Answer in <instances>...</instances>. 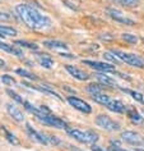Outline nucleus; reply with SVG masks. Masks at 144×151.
<instances>
[{
    "instance_id": "1",
    "label": "nucleus",
    "mask_w": 144,
    "mask_h": 151,
    "mask_svg": "<svg viewBox=\"0 0 144 151\" xmlns=\"http://www.w3.org/2000/svg\"><path fill=\"white\" fill-rule=\"evenodd\" d=\"M16 14L23 23L31 29H46L52 26V21L46 14L29 4H18L16 6Z\"/></svg>"
},
{
    "instance_id": "2",
    "label": "nucleus",
    "mask_w": 144,
    "mask_h": 151,
    "mask_svg": "<svg viewBox=\"0 0 144 151\" xmlns=\"http://www.w3.org/2000/svg\"><path fill=\"white\" fill-rule=\"evenodd\" d=\"M66 133L74 139H77L82 143H86V145H94L98 141V134L93 131H81L74 129V128H68Z\"/></svg>"
},
{
    "instance_id": "3",
    "label": "nucleus",
    "mask_w": 144,
    "mask_h": 151,
    "mask_svg": "<svg viewBox=\"0 0 144 151\" xmlns=\"http://www.w3.org/2000/svg\"><path fill=\"white\" fill-rule=\"evenodd\" d=\"M112 52L120 59L121 63H125L128 65L135 68H144V59H142L139 55L131 54V52H125L121 50H112Z\"/></svg>"
},
{
    "instance_id": "4",
    "label": "nucleus",
    "mask_w": 144,
    "mask_h": 151,
    "mask_svg": "<svg viewBox=\"0 0 144 151\" xmlns=\"http://www.w3.org/2000/svg\"><path fill=\"white\" fill-rule=\"evenodd\" d=\"M38 120H40V122H42L43 124H46V126L58 128V129H68L66 122H64L63 119H60L59 116L54 115L52 113H48V114H43Z\"/></svg>"
},
{
    "instance_id": "5",
    "label": "nucleus",
    "mask_w": 144,
    "mask_h": 151,
    "mask_svg": "<svg viewBox=\"0 0 144 151\" xmlns=\"http://www.w3.org/2000/svg\"><path fill=\"white\" fill-rule=\"evenodd\" d=\"M96 124L98 127H101L102 129L108 131V132H116L120 129V124L115 122L113 119H111L108 115H98L96 118Z\"/></svg>"
},
{
    "instance_id": "6",
    "label": "nucleus",
    "mask_w": 144,
    "mask_h": 151,
    "mask_svg": "<svg viewBox=\"0 0 144 151\" xmlns=\"http://www.w3.org/2000/svg\"><path fill=\"white\" fill-rule=\"evenodd\" d=\"M121 139L133 146H144V137L138 132L125 131L121 133Z\"/></svg>"
},
{
    "instance_id": "7",
    "label": "nucleus",
    "mask_w": 144,
    "mask_h": 151,
    "mask_svg": "<svg viewBox=\"0 0 144 151\" xmlns=\"http://www.w3.org/2000/svg\"><path fill=\"white\" fill-rule=\"evenodd\" d=\"M107 16L110 18H112L115 22L117 23H121V24H125V26H134L135 22L130 19L129 17H126L123 12H120V10L117 9H113V8H108L107 9Z\"/></svg>"
},
{
    "instance_id": "8",
    "label": "nucleus",
    "mask_w": 144,
    "mask_h": 151,
    "mask_svg": "<svg viewBox=\"0 0 144 151\" xmlns=\"http://www.w3.org/2000/svg\"><path fill=\"white\" fill-rule=\"evenodd\" d=\"M66 100H68V103H69L71 106H73L74 109H77V110H79L81 113L89 114V113L92 111V106H91L88 103H86L84 100L78 99V97H74V96H69Z\"/></svg>"
},
{
    "instance_id": "9",
    "label": "nucleus",
    "mask_w": 144,
    "mask_h": 151,
    "mask_svg": "<svg viewBox=\"0 0 144 151\" xmlns=\"http://www.w3.org/2000/svg\"><path fill=\"white\" fill-rule=\"evenodd\" d=\"M83 64L88 65L91 68L96 70H100V72H111V73H115L116 69H115V65H111L108 63H102V62H96V60H83Z\"/></svg>"
},
{
    "instance_id": "10",
    "label": "nucleus",
    "mask_w": 144,
    "mask_h": 151,
    "mask_svg": "<svg viewBox=\"0 0 144 151\" xmlns=\"http://www.w3.org/2000/svg\"><path fill=\"white\" fill-rule=\"evenodd\" d=\"M27 133H28L29 137L33 139V141L38 142V143H41V145H48L46 134L41 133V132H38V131H36L29 123H27Z\"/></svg>"
},
{
    "instance_id": "11",
    "label": "nucleus",
    "mask_w": 144,
    "mask_h": 151,
    "mask_svg": "<svg viewBox=\"0 0 144 151\" xmlns=\"http://www.w3.org/2000/svg\"><path fill=\"white\" fill-rule=\"evenodd\" d=\"M65 69H66L68 73L71 76V77H74L75 80H78V81H87V80H89L88 73H86L84 70L79 69L78 67H74V65H65Z\"/></svg>"
},
{
    "instance_id": "12",
    "label": "nucleus",
    "mask_w": 144,
    "mask_h": 151,
    "mask_svg": "<svg viewBox=\"0 0 144 151\" xmlns=\"http://www.w3.org/2000/svg\"><path fill=\"white\" fill-rule=\"evenodd\" d=\"M6 111H8V114L12 116V118L16 120V122H24V115H23V113L21 111V109L17 106L16 104H13V103H9V104H6Z\"/></svg>"
},
{
    "instance_id": "13",
    "label": "nucleus",
    "mask_w": 144,
    "mask_h": 151,
    "mask_svg": "<svg viewBox=\"0 0 144 151\" xmlns=\"http://www.w3.org/2000/svg\"><path fill=\"white\" fill-rule=\"evenodd\" d=\"M105 106L110 111H113V113H124V111H126L125 105L121 103L120 100H115V99H112V97L107 101V104H106Z\"/></svg>"
},
{
    "instance_id": "14",
    "label": "nucleus",
    "mask_w": 144,
    "mask_h": 151,
    "mask_svg": "<svg viewBox=\"0 0 144 151\" xmlns=\"http://www.w3.org/2000/svg\"><path fill=\"white\" fill-rule=\"evenodd\" d=\"M43 46H46L47 49H51V50H68L69 49V46L65 42H61V41H58V40H45Z\"/></svg>"
},
{
    "instance_id": "15",
    "label": "nucleus",
    "mask_w": 144,
    "mask_h": 151,
    "mask_svg": "<svg viewBox=\"0 0 144 151\" xmlns=\"http://www.w3.org/2000/svg\"><path fill=\"white\" fill-rule=\"evenodd\" d=\"M36 59L41 67L46 68V69H50V68L54 67V59L51 56H48L47 54H37Z\"/></svg>"
},
{
    "instance_id": "16",
    "label": "nucleus",
    "mask_w": 144,
    "mask_h": 151,
    "mask_svg": "<svg viewBox=\"0 0 144 151\" xmlns=\"http://www.w3.org/2000/svg\"><path fill=\"white\" fill-rule=\"evenodd\" d=\"M0 49L6 51V52H9V54L16 55V56H22L23 55V52H22L19 49H17L16 46H13V45H10V44H6V42H4V41H1V40H0Z\"/></svg>"
},
{
    "instance_id": "17",
    "label": "nucleus",
    "mask_w": 144,
    "mask_h": 151,
    "mask_svg": "<svg viewBox=\"0 0 144 151\" xmlns=\"http://www.w3.org/2000/svg\"><path fill=\"white\" fill-rule=\"evenodd\" d=\"M126 111H128V116L130 118V120H131L133 123H135V124H140V123H143L144 118L139 114L138 110H136L135 108H129V109H126Z\"/></svg>"
},
{
    "instance_id": "18",
    "label": "nucleus",
    "mask_w": 144,
    "mask_h": 151,
    "mask_svg": "<svg viewBox=\"0 0 144 151\" xmlns=\"http://www.w3.org/2000/svg\"><path fill=\"white\" fill-rule=\"evenodd\" d=\"M35 90H37V91H41V92H43V93H46V95H50V96H54L56 97V99H59V100H63V97L59 95L56 91H54L50 86L48 85H42V86H36V87H33Z\"/></svg>"
},
{
    "instance_id": "19",
    "label": "nucleus",
    "mask_w": 144,
    "mask_h": 151,
    "mask_svg": "<svg viewBox=\"0 0 144 151\" xmlns=\"http://www.w3.org/2000/svg\"><path fill=\"white\" fill-rule=\"evenodd\" d=\"M18 33V31L13 27H9V26H1L0 24V37H12V36H16Z\"/></svg>"
},
{
    "instance_id": "20",
    "label": "nucleus",
    "mask_w": 144,
    "mask_h": 151,
    "mask_svg": "<svg viewBox=\"0 0 144 151\" xmlns=\"http://www.w3.org/2000/svg\"><path fill=\"white\" fill-rule=\"evenodd\" d=\"M97 77V80L100 81V82H102L105 86H110V87H116V82L112 80L110 76H107V74H102V73H100V74H97L96 76Z\"/></svg>"
},
{
    "instance_id": "21",
    "label": "nucleus",
    "mask_w": 144,
    "mask_h": 151,
    "mask_svg": "<svg viewBox=\"0 0 144 151\" xmlns=\"http://www.w3.org/2000/svg\"><path fill=\"white\" fill-rule=\"evenodd\" d=\"M115 4H119L121 6H128V8H133V6H138L140 0H112Z\"/></svg>"
},
{
    "instance_id": "22",
    "label": "nucleus",
    "mask_w": 144,
    "mask_h": 151,
    "mask_svg": "<svg viewBox=\"0 0 144 151\" xmlns=\"http://www.w3.org/2000/svg\"><path fill=\"white\" fill-rule=\"evenodd\" d=\"M14 45H17V46H21V47H27L29 50H37L38 49V45L33 44V42H28V41H24V40H17Z\"/></svg>"
},
{
    "instance_id": "23",
    "label": "nucleus",
    "mask_w": 144,
    "mask_h": 151,
    "mask_svg": "<svg viewBox=\"0 0 144 151\" xmlns=\"http://www.w3.org/2000/svg\"><path fill=\"white\" fill-rule=\"evenodd\" d=\"M16 73L19 74V76H22V77H24V78H28L29 81H36V80H38V77H36L35 74L29 73V72L26 70V69H21V68L16 69Z\"/></svg>"
},
{
    "instance_id": "24",
    "label": "nucleus",
    "mask_w": 144,
    "mask_h": 151,
    "mask_svg": "<svg viewBox=\"0 0 144 151\" xmlns=\"http://www.w3.org/2000/svg\"><path fill=\"white\" fill-rule=\"evenodd\" d=\"M87 91H88L91 95H96V93H102L103 87L97 83H91V85H88V87H87Z\"/></svg>"
},
{
    "instance_id": "25",
    "label": "nucleus",
    "mask_w": 144,
    "mask_h": 151,
    "mask_svg": "<svg viewBox=\"0 0 144 151\" xmlns=\"http://www.w3.org/2000/svg\"><path fill=\"white\" fill-rule=\"evenodd\" d=\"M3 132H4V134H5L6 139H8L10 143H13V145H19V141H18L17 137L12 133V132H9V131L6 129V128H4V127H3Z\"/></svg>"
},
{
    "instance_id": "26",
    "label": "nucleus",
    "mask_w": 144,
    "mask_h": 151,
    "mask_svg": "<svg viewBox=\"0 0 144 151\" xmlns=\"http://www.w3.org/2000/svg\"><path fill=\"white\" fill-rule=\"evenodd\" d=\"M123 91L129 93V95H131L133 99H135L136 101H139V103H144V96L142 95V93H139L136 91H131V90H125V88H123Z\"/></svg>"
},
{
    "instance_id": "27",
    "label": "nucleus",
    "mask_w": 144,
    "mask_h": 151,
    "mask_svg": "<svg viewBox=\"0 0 144 151\" xmlns=\"http://www.w3.org/2000/svg\"><path fill=\"white\" fill-rule=\"evenodd\" d=\"M121 39H123L124 41H126V42H129V44H136L138 40H139L135 35H131V33H123V35H121Z\"/></svg>"
},
{
    "instance_id": "28",
    "label": "nucleus",
    "mask_w": 144,
    "mask_h": 151,
    "mask_svg": "<svg viewBox=\"0 0 144 151\" xmlns=\"http://www.w3.org/2000/svg\"><path fill=\"white\" fill-rule=\"evenodd\" d=\"M103 58L107 59V60H110L111 63H116V64H117V63H121L120 59L117 58V56L113 54L112 51H105V52H103Z\"/></svg>"
},
{
    "instance_id": "29",
    "label": "nucleus",
    "mask_w": 144,
    "mask_h": 151,
    "mask_svg": "<svg viewBox=\"0 0 144 151\" xmlns=\"http://www.w3.org/2000/svg\"><path fill=\"white\" fill-rule=\"evenodd\" d=\"M6 93H8V95H9L10 97H12L13 100H16L17 103H19V104H23V103H24V100L22 99V97H21L19 95H18V93H17L16 91H13V90H6Z\"/></svg>"
},
{
    "instance_id": "30",
    "label": "nucleus",
    "mask_w": 144,
    "mask_h": 151,
    "mask_svg": "<svg viewBox=\"0 0 144 151\" xmlns=\"http://www.w3.org/2000/svg\"><path fill=\"white\" fill-rule=\"evenodd\" d=\"M1 82H3L4 85H8V86H10V85H16V83H17L16 80H14L12 76H9V74L1 76Z\"/></svg>"
},
{
    "instance_id": "31",
    "label": "nucleus",
    "mask_w": 144,
    "mask_h": 151,
    "mask_svg": "<svg viewBox=\"0 0 144 151\" xmlns=\"http://www.w3.org/2000/svg\"><path fill=\"white\" fill-rule=\"evenodd\" d=\"M13 19V16L8 12H3L0 10V21H4V22H8V21H12Z\"/></svg>"
},
{
    "instance_id": "32",
    "label": "nucleus",
    "mask_w": 144,
    "mask_h": 151,
    "mask_svg": "<svg viewBox=\"0 0 144 151\" xmlns=\"http://www.w3.org/2000/svg\"><path fill=\"white\" fill-rule=\"evenodd\" d=\"M91 150H92V151H110V150H105L103 147L98 146V145H96V143H94V145H92V147H91Z\"/></svg>"
},
{
    "instance_id": "33",
    "label": "nucleus",
    "mask_w": 144,
    "mask_h": 151,
    "mask_svg": "<svg viewBox=\"0 0 144 151\" xmlns=\"http://www.w3.org/2000/svg\"><path fill=\"white\" fill-rule=\"evenodd\" d=\"M110 151H128V150H124L123 147H115V146H111L110 147Z\"/></svg>"
},
{
    "instance_id": "34",
    "label": "nucleus",
    "mask_w": 144,
    "mask_h": 151,
    "mask_svg": "<svg viewBox=\"0 0 144 151\" xmlns=\"http://www.w3.org/2000/svg\"><path fill=\"white\" fill-rule=\"evenodd\" d=\"M61 56H65V58H71V59H74L75 58V55H71V54H65V52H61L60 54Z\"/></svg>"
},
{
    "instance_id": "35",
    "label": "nucleus",
    "mask_w": 144,
    "mask_h": 151,
    "mask_svg": "<svg viewBox=\"0 0 144 151\" xmlns=\"http://www.w3.org/2000/svg\"><path fill=\"white\" fill-rule=\"evenodd\" d=\"M0 68H5V62L3 59H0Z\"/></svg>"
},
{
    "instance_id": "36",
    "label": "nucleus",
    "mask_w": 144,
    "mask_h": 151,
    "mask_svg": "<svg viewBox=\"0 0 144 151\" xmlns=\"http://www.w3.org/2000/svg\"><path fill=\"white\" fill-rule=\"evenodd\" d=\"M136 151H144V149H136Z\"/></svg>"
},
{
    "instance_id": "37",
    "label": "nucleus",
    "mask_w": 144,
    "mask_h": 151,
    "mask_svg": "<svg viewBox=\"0 0 144 151\" xmlns=\"http://www.w3.org/2000/svg\"><path fill=\"white\" fill-rule=\"evenodd\" d=\"M142 40H143V42H144V37H143V39H142Z\"/></svg>"
}]
</instances>
